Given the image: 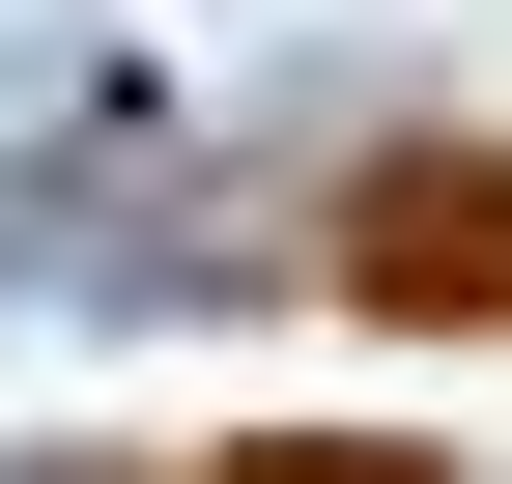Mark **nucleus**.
<instances>
[{"mask_svg": "<svg viewBox=\"0 0 512 484\" xmlns=\"http://www.w3.org/2000/svg\"><path fill=\"white\" fill-rule=\"evenodd\" d=\"M228 484H456V456H342V428H256Z\"/></svg>", "mask_w": 512, "mask_h": 484, "instance_id": "obj_2", "label": "nucleus"}, {"mask_svg": "<svg viewBox=\"0 0 512 484\" xmlns=\"http://www.w3.org/2000/svg\"><path fill=\"white\" fill-rule=\"evenodd\" d=\"M342 314H427V342L512 314V143H370L342 171Z\"/></svg>", "mask_w": 512, "mask_h": 484, "instance_id": "obj_1", "label": "nucleus"}]
</instances>
